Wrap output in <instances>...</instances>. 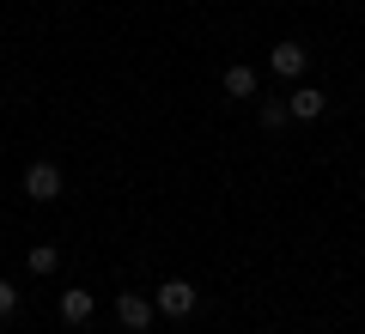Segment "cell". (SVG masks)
I'll list each match as a JSON object with an SVG mask.
<instances>
[{
	"instance_id": "cell-1",
	"label": "cell",
	"mask_w": 365,
	"mask_h": 334,
	"mask_svg": "<svg viewBox=\"0 0 365 334\" xmlns=\"http://www.w3.org/2000/svg\"><path fill=\"white\" fill-rule=\"evenodd\" d=\"M25 194L31 201H61V165L55 158H31L25 165Z\"/></svg>"
},
{
	"instance_id": "cell-2",
	"label": "cell",
	"mask_w": 365,
	"mask_h": 334,
	"mask_svg": "<svg viewBox=\"0 0 365 334\" xmlns=\"http://www.w3.org/2000/svg\"><path fill=\"white\" fill-rule=\"evenodd\" d=\"M195 286H189V280H165V286H158V298H153V304H158V316H189V310H195Z\"/></svg>"
},
{
	"instance_id": "cell-3",
	"label": "cell",
	"mask_w": 365,
	"mask_h": 334,
	"mask_svg": "<svg viewBox=\"0 0 365 334\" xmlns=\"http://www.w3.org/2000/svg\"><path fill=\"white\" fill-rule=\"evenodd\" d=\"M153 316H158V304H146L140 292H116V322L122 328L140 334V328H153Z\"/></svg>"
},
{
	"instance_id": "cell-4",
	"label": "cell",
	"mask_w": 365,
	"mask_h": 334,
	"mask_svg": "<svg viewBox=\"0 0 365 334\" xmlns=\"http://www.w3.org/2000/svg\"><path fill=\"white\" fill-rule=\"evenodd\" d=\"M304 61H311V55H304L299 43H274V49H268V67H274L280 79H299V73H304Z\"/></svg>"
},
{
	"instance_id": "cell-5",
	"label": "cell",
	"mask_w": 365,
	"mask_h": 334,
	"mask_svg": "<svg viewBox=\"0 0 365 334\" xmlns=\"http://www.w3.org/2000/svg\"><path fill=\"white\" fill-rule=\"evenodd\" d=\"M287 110H292L299 122H317V116L329 110V91H317V85H299V91L287 98Z\"/></svg>"
},
{
	"instance_id": "cell-6",
	"label": "cell",
	"mask_w": 365,
	"mask_h": 334,
	"mask_svg": "<svg viewBox=\"0 0 365 334\" xmlns=\"http://www.w3.org/2000/svg\"><path fill=\"white\" fill-rule=\"evenodd\" d=\"M225 91H232V98H256V67L232 61V67H225Z\"/></svg>"
},
{
	"instance_id": "cell-7",
	"label": "cell",
	"mask_w": 365,
	"mask_h": 334,
	"mask_svg": "<svg viewBox=\"0 0 365 334\" xmlns=\"http://www.w3.org/2000/svg\"><path fill=\"white\" fill-rule=\"evenodd\" d=\"M91 292H61V322H91Z\"/></svg>"
},
{
	"instance_id": "cell-8",
	"label": "cell",
	"mask_w": 365,
	"mask_h": 334,
	"mask_svg": "<svg viewBox=\"0 0 365 334\" xmlns=\"http://www.w3.org/2000/svg\"><path fill=\"white\" fill-rule=\"evenodd\" d=\"M25 261H31V273H55V268H61V249H55V244H37Z\"/></svg>"
},
{
	"instance_id": "cell-9",
	"label": "cell",
	"mask_w": 365,
	"mask_h": 334,
	"mask_svg": "<svg viewBox=\"0 0 365 334\" xmlns=\"http://www.w3.org/2000/svg\"><path fill=\"white\" fill-rule=\"evenodd\" d=\"M287 116H292V110H287L280 98H262V110H256V122H262V128H280Z\"/></svg>"
},
{
	"instance_id": "cell-10",
	"label": "cell",
	"mask_w": 365,
	"mask_h": 334,
	"mask_svg": "<svg viewBox=\"0 0 365 334\" xmlns=\"http://www.w3.org/2000/svg\"><path fill=\"white\" fill-rule=\"evenodd\" d=\"M13 310H19V286L0 280V316H13Z\"/></svg>"
}]
</instances>
